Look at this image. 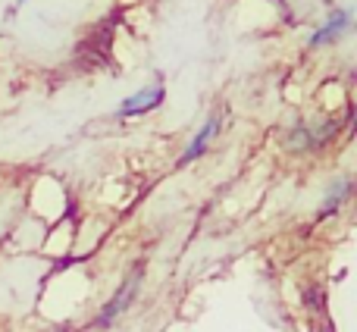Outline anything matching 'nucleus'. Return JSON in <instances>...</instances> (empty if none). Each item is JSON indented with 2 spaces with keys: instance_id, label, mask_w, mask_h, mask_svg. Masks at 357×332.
I'll return each instance as SVG.
<instances>
[{
  "instance_id": "f257e3e1",
  "label": "nucleus",
  "mask_w": 357,
  "mask_h": 332,
  "mask_svg": "<svg viewBox=\"0 0 357 332\" xmlns=\"http://www.w3.org/2000/svg\"><path fill=\"white\" fill-rule=\"evenodd\" d=\"M339 132V123L335 119H323L320 126H310V123H295L285 135V148L295 151V154H304V151H317V148H326L329 142L335 138Z\"/></svg>"
},
{
  "instance_id": "f03ea898",
  "label": "nucleus",
  "mask_w": 357,
  "mask_h": 332,
  "mask_svg": "<svg viewBox=\"0 0 357 332\" xmlns=\"http://www.w3.org/2000/svg\"><path fill=\"white\" fill-rule=\"evenodd\" d=\"M142 276H144V270H142V266H135V273H129V276L123 279V285L116 289V295H113L110 301L104 304V310L98 314L94 326H110L119 314H126V310L132 308V301L138 298V289H142Z\"/></svg>"
},
{
  "instance_id": "7ed1b4c3",
  "label": "nucleus",
  "mask_w": 357,
  "mask_h": 332,
  "mask_svg": "<svg viewBox=\"0 0 357 332\" xmlns=\"http://www.w3.org/2000/svg\"><path fill=\"white\" fill-rule=\"evenodd\" d=\"M163 98H167V91H163L160 82H157V85H148V88H142V91H135L132 98H126L123 104H119L116 116H119V119H129V116H142V113H151V110H157V107L163 104Z\"/></svg>"
},
{
  "instance_id": "20e7f679",
  "label": "nucleus",
  "mask_w": 357,
  "mask_h": 332,
  "mask_svg": "<svg viewBox=\"0 0 357 332\" xmlns=\"http://www.w3.org/2000/svg\"><path fill=\"white\" fill-rule=\"evenodd\" d=\"M348 29H351V10L333 13V16L323 22V29L314 31V38H310V47H323V44H333L335 38H342Z\"/></svg>"
},
{
  "instance_id": "39448f33",
  "label": "nucleus",
  "mask_w": 357,
  "mask_h": 332,
  "mask_svg": "<svg viewBox=\"0 0 357 332\" xmlns=\"http://www.w3.org/2000/svg\"><path fill=\"white\" fill-rule=\"evenodd\" d=\"M216 132H220V113H213V116H207V123L197 129V135L191 138V144L185 148V154L178 157V166L182 163H191V160H197V157L204 154V151L210 148V142L216 138Z\"/></svg>"
},
{
  "instance_id": "423d86ee",
  "label": "nucleus",
  "mask_w": 357,
  "mask_h": 332,
  "mask_svg": "<svg viewBox=\"0 0 357 332\" xmlns=\"http://www.w3.org/2000/svg\"><path fill=\"white\" fill-rule=\"evenodd\" d=\"M348 195H351V179H339V182L329 188V195H326V201H323V207H320V220H326L329 213H335L339 210V204L342 201H348Z\"/></svg>"
},
{
  "instance_id": "0eeeda50",
  "label": "nucleus",
  "mask_w": 357,
  "mask_h": 332,
  "mask_svg": "<svg viewBox=\"0 0 357 332\" xmlns=\"http://www.w3.org/2000/svg\"><path fill=\"white\" fill-rule=\"evenodd\" d=\"M19 3H22V0H19Z\"/></svg>"
}]
</instances>
